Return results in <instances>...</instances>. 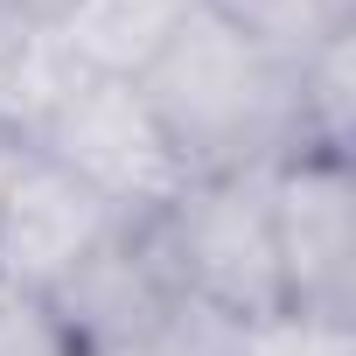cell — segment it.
Wrapping results in <instances>:
<instances>
[{
    "label": "cell",
    "mask_w": 356,
    "mask_h": 356,
    "mask_svg": "<svg viewBox=\"0 0 356 356\" xmlns=\"http://www.w3.org/2000/svg\"><path fill=\"white\" fill-rule=\"evenodd\" d=\"M224 356H356V321H321V314H266V321H245L231 328V349Z\"/></svg>",
    "instance_id": "obj_10"
},
{
    "label": "cell",
    "mask_w": 356,
    "mask_h": 356,
    "mask_svg": "<svg viewBox=\"0 0 356 356\" xmlns=\"http://www.w3.org/2000/svg\"><path fill=\"white\" fill-rule=\"evenodd\" d=\"M15 35H22V29H15L8 15H0V56H8V49H15Z\"/></svg>",
    "instance_id": "obj_14"
},
{
    "label": "cell",
    "mask_w": 356,
    "mask_h": 356,
    "mask_svg": "<svg viewBox=\"0 0 356 356\" xmlns=\"http://www.w3.org/2000/svg\"><path fill=\"white\" fill-rule=\"evenodd\" d=\"M293 119H300V147L356 154V29L293 56Z\"/></svg>",
    "instance_id": "obj_8"
},
{
    "label": "cell",
    "mask_w": 356,
    "mask_h": 356,
    "mask_svg": "<svg viewBox=\"0 0 356 356\" xmlns=\"http://www.w3.org/2000/svg\"><path fill=\"white\" fill-rule=\"evenodd\" d=\"M175 286L224 328L266 321L286 307L273 210H266V168L259 175H189L161 217H147Z\"/></svg>",
    "instance_id": "obj_2"
},
{
    "label": "cell",
    "mask_w": 356,
    "mask_h": 356,
    "mask_svg": "<svg viewBox=\"0 0 356 356\" xmlns=\"http://www.w3.org/2000/svg\"><path fill=\"white\" fill-rule=\"evenodd\" d=\"M182 8L189 0H70L49 35L77 56V70L140 77L147 56L168 42V29L182 22Z\"/></svg>",
    "instance_id": "obj_7"
},
{
    "label": "cell",
    "mask_w": 356,
    "mask_h": 356,
    "mask_svg": "<svg viewBox=\"0 0 356 356\" xmlns=\"http://www.w3.org/2000/svg\"><path fill=\"white\" fill-rule=\"evenodd\" d=\"M29 140H35L63 175H77L98 203H112L126 224L161 217V210L175 203V189L189 182L133 77H98V70H84V77L35 119Z\"/></svg>",
    "instance_id": "obj_3"
},
{
    "label": "cell",
    "mask_w": 356,
    "mask_h": 356,
    "mask_svg": "<svg viewBox=\"0 0 356 356\" xmlns=\"http://www.w3.org/2000/svg\"><path fill=\"white\" fill-rule=\"evenodd\" d=\"M196 8L224 15L231 29L259 35V42L280 49V56H307L314 42L356 29V0H196Z\"/></svg>",
    "instance_id": "obj_9"
},
{
    "label": "cell",
    "mask_w": 356,
    "mask_h": 356,
    "mask_svg": "<svg viewBox=\"0 0 356 356\" xmlns=\"http://www.w3.org/2000/svg\"><path fill=\"white\" fill-rule=\"evenodd\" d=\"M70 0H0V15H8L15 29H56Z\"/></svg>",
    "instance_id": "obj_13"
},
{
    "label": "cell",
    "mask_w": 356,
    "mask_h": 356,
    "mask_svg": "<svg viewBox=\"0 0 356 356\" xmlns=\"http://www.w3.org/2000/svg\"><path fill=\"white\" fill-rule=\"evenodd\" d=\"M29 161H35V140H29L15 119H0V196H8V182H15Z\"/></svg>",
    "instance_id": "obj_12"
},
{
    "label": "cell",
    "mask_w": 356,
    "mask_h": 356,
    "mask_svg": "<svg viewBox=\"0 0 356 356\" xmlns=\"http://www.w3.org/2000/svg\"><path fill=\"white\" fill-rule=\"evenodd\" d=\"M161 119L182 175H259L300 147L293 119V56L231 29L210 8H182L168 42L133 77Z\"/></svg>",
    "instance_id": "obj_1"
},
{
    "label": "cell",
    "mask_w": 356,
    "mask_h": 356,
    "mask_svg": "<svg viewBox=\"0 0 356 356\" xmlns=\"http://www.w3.org/2000/svg\"><path fill=\"white\" fill-rule=\"evenodd\" d=\"M49 314V328L63 335L70 356H147L175 335H189L196 321H210L203 307L182 300L161 245L147 224H119L49 300H35Z\"/></svg>",
    "instance_id": "obj_4"
},
{
    "label": "cell",
    "mask_w": 356,
    "mask_h": 356,
    "mask_svg": "<svg viewBox=\"0 0 356 356\" xmlns=\"http://www.w3.org/2000/svg\"><path fill=\"white\" fill-rule=\"evenodd\" d=\"M280 286L293 314L356 321V154L293 147L266 168Z\"/></svg>",
    "instance_id": "obj_5"
},
{
    "label": "cell",
    "mask_w": 356,
    "mask_h": 356,
    "mask_svg": "<svg viewBox=\"0 0 356 356\" xmlns=\"http://www.w3.org/2000/svg\"><path fill=\"white\" fill-rule=\"evenodd\" d=\"M126 217L98 203L77 175H63L42 147L0 196V286L22 300H49Z\"/></svg>",
    "instance_id": "obj_6"
},
{
    "label": "cell",
    "mask_w": 356,
    "mask_h": 356,
    "mask_svg": "<svg viewBox=\"0 0 356 356\" xmlns=\"http://www.w3.org/2000/svg\"><path fill=\"white\" fill-rule=\"evenodd\" d=\"M224 349H231V328L224 321H196L189 335H175V342H161L147 356H224Z\"/></svg>",
    "instance_id": "obj_11"
}]
</instances>
